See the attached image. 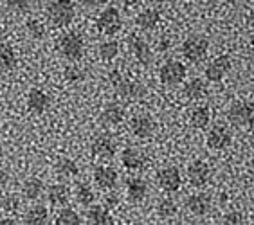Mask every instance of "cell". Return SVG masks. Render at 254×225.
Masks as SVG:
<instances>
[{
  "instance_id": "cell-12",
  "label": "cell",
  "mask_w": 254,
  "mask_h": 225,
  "mask_svg": "<svg viewBox=\"0 0 254 225\" xmlns=\"http://www.w3.org/2000/svg\"><path fill=\"white\" fill-rule=\"evenodd\" d=\"M184 207L193 216H205L213 207V198H211L209 193H204V191L191 193L184 202Z\"/></svg>"
},
{
  "instance_id": "cell-31",
  "label": "cell",
  "mask_w": 254,
  "mask_h": 225,
  "mask_svg": "<svg viewBox=\"0 0 254 225\" xmlns=\"http://www.w3.org/2000/svg\"><path fill=\"white\" fill-rule=\"evenodd\" d=\"M98 54L103 61H114L119 56V42L112 38L101 42L98 47Z\"/></svg>"
},
{
  "instance_id": "cell-30",
  "label": "cell",
  "mask_w": 254,
  "mask_h": 225,
  "mask_svg": "<svg viewBox=\"0 0 254 225\" xmlns=\"http://www.w3.org/2000/svg\"><path fill=\"white\" fill-rule=\"evenodd\" d=\"M155 211L159 218H162V220H171V218L179 213V206H177V202L173 200L171 196H162L161 200L157 202Z\"/></svg>"
},
{
  "instance_id": "cell-34",
  "label": "cell",
  "mask_w": 254,
  "mask_h": 225,
  "mask_svg": "<svg viewBox=\"0 0 254 225\" xmlns=\"http://www.w3.org/2000/svg\"><path fill=\"white\" fill-rule=\"evenodd\" d=\"M0 209L4 211V213H7V215H16L22 209V196L16 195V193L4 195V198L0 202Z\"/></svg>"
},
{
  "instance_id": "cell-36",
  "label": "cell",
  "mask_w": 254,
  "mask_h": 225,
  "mask_svg": "<svg viewBox=\"0 0 254 225\" xmlns=\"http://www.w3.org/2000/svg\"><path fill=\"white\" fill-rule=\"evenodd\" d=\"M64 76H65V81H68V83H76V81H81V79H83L85 72L79 65L72 63V65H67Z\"/></svg>"
},
{
  "instance_id": "cell-25",
  "label": "cell",
  "mask_w": 254,
  "mask_h": 225,
  "mask_svg": "<svg viewBox=\"0 0 254 225\" xmlns=\"http://www.w3.org/2000/svg\"><path fill=\"white\" fill-rule=\"evenodd\" d=\"M182 94H184V98L191 99V101L202 99V98H205V94H207V83L200 78H191V79H188L186 83H184V87H182Z\"/></svg>"
},
{
  "instance_id": "cell-38",
  "label": "cell",
  "mask_w": 254,
  "mask_h": 225,
  "mask_svg": "<svg viewBox=\"0 0 254 225\" xmlns=\"http://www.w3.org/2000/svg\"><path fill=\"white\" fill-rule=\"evenodd\" d=\"M103 206L107 207V209H114V207L119 206V196L116 195V193H112V191H108L107 195H105V204Z\"/></svg>"
},
{
  "instance_id": "cell-23",
  "label": "cell",
  "mask_w": 254,
  "mask_h": 225,
  "mask_svg": "<svg viewBox=\"0 0 254 225\" xmlns=\"http://www.w3.org/2000/svg\"><path fill=\"white\" fill-rule=\"evenodd\" d=\"M125 117H127V112L118 103H108L101 110V122L105 126H119Z\"/></svg>"
},
{
  "instance_id": "cell-40",
  "label": "cell",
  "mask_w": 254,
  "mask_h": 225,
  "mask_svg": "<svg viewBox=\"0 0 254 225\" xmlns=\"http://www.w3.org/2000/svg\"><path fill=\"white\" fill-rule=\"evenodd\" d=\"M27 5H29L27 2H7V7H15V9H18V11L25 9Z\"/></svg>"
},
{
  "instance_id": "cell-28",
  "label": "cell",
  "mask_w": 254,
  "mask_h": 225,
  "mask_svg": "<svg viewBox=\"0 0 254 225\" xmlns=\"http://www.w3.org/2000/svg\"><path fill=\"white\" fill-rule=\"evenodd\" d=\"M211 122V110L207 107H195L190 112V124L191 128H196V130H204V128L209 126Z\"/></svg>"
},
{
  "instance_id": "cell-26",
  "label": "cell",
  "mask_w": 254,
  "mask_h": 225,
  "mask_svg": "<svg viewBox=\"0 0 254 225\" xmlns=\"http://www.w3.org/2000/svg\"><path fill=\"white\" fill-rule=\"evenodd\" d=\"M44 191H45L44 182L40 180V178H36V176H29V178H25L24 184H22V198L34 202L44 195Z\"/></svg>"
},
{
  "instance_id": "cell-11",
  "label": "cell",
  "mask_w": 254,
  "mask_h": 225,
  "mask_svg": "<svg viewBox=\"0 0 254 225\" xmlns=\"http://www.w3.org/2000/svg\"><path fill=\"white\" fill-rule=\"evenodd\" d=\"M116 152H118V142L114 141L112 135H98L90 142V155L98 161L114 159Z\"/></svg>"
},
{
  "instance_id": "cell-17",
  "label": "cell",
  "mask_w": 254,
  "mask_h": 225,
  "mask_svg": "<svg viewBox=\"0 0 254 225\" xmlns=\"http://www.w3.org/2000/svg\"><path fill=\"white\" fill-rule=\"evenodd\" d=\"M25 105H27V108H29L33 113L42 115V113L49 108L51 98L44 88L33 87V88H29V92H27V96H25Z\"/></svg>"
},
{
  "instance_id": "cell-9",
  "label": "cell",
  "mask_w": 254,
  "mask_h": 225,
  "mask_svg": "<svg viewBox=\"0 0 254 225\" xmlns=\"http://www.w3.org/2000/svg\"><path fill=\"white\" fill-rule=\"evenodd\" d=\"M233 144V132L224 124H215L205 135V146L213 152H224Z\"/></svg>"
},
{
  "instance_id": "cell-16",
  "label": "cell",
  "mask_w": 254,
  "mask_h": 225,
  "mask_svg": "<svg viewBox=\"0 0 254 225\" xmlns=\"http://www.w3.org/2000/svg\"><path fill=\"white\" fill-rule=\"evenodd\" d=\"M121 164L127 168L128 171H141L144 169L148 164V157L146 153L139 150V148L128 146L123 150L121 153Z\"/></svg>"
},
{
  "instance_id": "cell-20",
  "label": "cell",
  "mask_w": 254,
  "mask_h": 225,
  "mask_svg": "<svg viewBox=\"0 0 254 225\" xmlns=\"http://www.w3.org/2000/svg\"><path fill=\"white\" fill-rule=\"evenodd\" d=\"M70 187L64 182H56L53 186H49L47 189V202H49L53 207H60V209H64L67 206L68 198H70Z\"/></svg>"
},
{
  "instance_id": "cell-24",
  "label": "cell",
  "mask_w": 254,
  "mask_h": 225,
  "mask_svg": "<svg viewBox=\"0 0 254 225\" xmlns=\"http://www.w3.org/2000/svg\"><path fill=\"white\" fill-rule=\"evenodd\" d=\"M49 209L42 204H34L24 213V225H49Z\"/></svg>"
},
{
  "instance_id": "cell-7",
  "label": "cell",
  "mask_w": 254,
  "mask_h": 225,
  "mask_svg": "<svg viewBox=\"0 0 254 225\" xmlns=\"http://www.w3.org/2000/svg\"><path fill=\"white\" fill-rule=\"evenodd\" d=\"M188 76L186 65L179 59H168L159 67V81L162 85H181Z\"/></svg>"
},
{
  "instance_id": "cell-10",
  "label": "cell",
  "mask_w": 254,
  "mask_h": 225,
  "mask_svg": "<svg viewBox=\"0 0 254 225\" xmlns=\"http://www.w3.org/2000/svg\"><path fill=\"white\" fill-rule=\"evenodd\" d=\"M233 69V61L227 54H220V56H216L213 58L207 63L204 70V76H205V81H209V83H220L222 79L229 74V70Z\"/></svg>"
},
{
  "instance_id": "cell-21",
  "label": "cell",
  "mask_w": 254,
  "mask_h": 225,
  "mask_svg": "<svg viewBox=\"0 0 254 225\" xmlns=\"http://www.w3.org/2000/svg\"><path fill=\"white\" fill-rule=\"evenodd\" d=\"M159 24H161V11L157 7H144L135 16V25L142 31H153Z\"/></svg>"
},
{
  "instance_id": "cell-41",
  "label": "cell",
  "mask_w": 254,
  "mask_h": 225,
  "mask_svg": "<svg viewBox=\"0 0 254 225\" xmlns=\"http://www.w3.org/2000/svg\"><path fill=\"white\" fill-rule=\"evenodd\" d=\"M0 225H18V224H16V220L11 218V216H2V218H0Z\"/></svg>"
},
{
  "instance_id": "cell-33",
  "label": "cell",
  "mask_w": 254,
  "mask_h": 225,
  "mask_svg": "<svg viewBox=\"0 0 254 225\" xmlns=\"http://www.w3.org/2000/svg\"><path fill=\"white\" fill-rule=\"evenodd\" d=\"M54 225H81V216L70 207H64L54 218Z\"/></svg>"
},
{
  "instance_id": "cell-27",
  "label": "cell",
  "mask_w": 254,
  "mask_h": 225,
  "mask_svg": "<svg viewBox=\"0 0 254 225\" xmlns=\"http://www.w3.org/2000/svg\"><path fill=\"white\" fill-rule=\"evenodd\" d=\"M54 171L60 178H76L79 175V166L78 162L74 161V159H68V157H64V159H60L56 162V166H54Z\"/></svg>"
},
{
  "instance_id": "cell-43",
  "label": "cell",
  "mask_w": 254,
  "mask_h": 225,
  "mask_svg": "<svg viewBox=\"0 0 254 225\" xmlns=\"http://www.w3.org/2000/svg\"><path fill=\"white\" fill-rule=\"evenodd\" d=\"M251 225H254V216H253V220H251Z\"/></svg>"
},
{
  "instance_id": "cell-35",
  "label": "cell",
  "mask_w": 254,
  "mask_h": 225,
  "mask_svg": "<svg viewBox=\"0 0 254 225\" xmlns=\"http://www.w3.org/2000/svg\"><path fill=\"white\" fill-rule=\"evenodd\" d=\"M25 29H27L31 38H34V40H44L45 35H47V27H45V24L42 22V20H36V18L27 20Z\"/></svg>"
},
{
  "instance_id": "cell-15",
  "label": "cell",
  "mask_w": 254,
  "mask_h": 225,
  "mask_svg": "<svg viewBox=\"0 0 254 225\" xmlns=\"http://www.w3.org/2000/svg\"><path fill=\"white\" fill-rule=\"evenodd\" d=\"M130 126V132H132L133 137L137 139H150L155 133V122L150 115L146 113H139V115H133L128 122Z\"/></svg>"
},
{
  "instance_id": "cell-1",
  "label": "cell",
  "mask_w": 254,
  "mask_h": 225,
  "mask_svg": "<svg viewBox=\"0 0 254 225\" xmlns=\"http://www.w3.org/2000/svg\"><path fill=\"white\" fill-rule=\"evenodd\" d=\"M60 56L67 61H78L85 53V38L79 31H65L56 42Z\"/></svg>"
},
{
  "instance_id": "cell-3",
  "label": "cell",
  "mask_w": 254,
  "mask_h": 225,
  "mask_svg": "<svg viewBox=\"0 0 254 225\" xmlns=\"http://www.w3.org/2000/svg\"><path fill=\"white\" fill-rule=\"evenodd\" d=\"M108 79H110V83L114 85L116 92L119 94L121 99L133 101V99H139L144 96V87H142L139 81L125 78L121 74V70H112V72L108 74Z\"/></svg>"
},
{
  "instance_id": "cell-19",
  "label": "cell",
  "mask_w": 254,
  "mask_h": 225,
  "mask_svg": "<svg viewBox=\"0 0 254 225\" xmlns=\"http://www.w3.org/2000/svg\"><path fill=\"white\" fill-rule=\"evenodd\" d=\"M148 182L144 178H139V176H132L127 180V198L132 204H141V202L146 200L148 196Z\"/></svg>"
},
{
  "instance_id": "cell-14",
  "label": "cell",
  "mask_w": 254,
  "mask_h": 225,
  "mask_svg": "<svg viewBox=\"0 0 254 225\" xmlns=\"http://www.w3.org/2000/svg\"><path fill=\"white\" fill-rule=\"evenodd\" d=\"M92 180L99 189L108 193V191H112L114 187L118 186L119 173L112 166H98L92 173Z\"/></svg>"
},
{
  "instance_id": "cell-2",
  "label": "cell",
  "mask_w": 254,
  "mask_h": 225,
  "mask_svg": "<svg viewBox=\"0 0 254 225\" xmlns=\"http://www.w3.org/2000/svg\"><path fill=\"white\" fill-rule=\"evenodd\" d=\"M181 54L190 63H202L209 54V40L202 35H190L182 42Z\"/></svg>"
},
{
  "instance_id": "cell-4",
  "label": "cell",
  "mask_w": 254,
  "mask_h": 225,
  "mask_svg": "<svg viewBox=\"0 0 254 225\" xmlns=\"http://www.w3.org/2000/svg\"><path fill=\"white\" fill-rule=\"evenodd\" d=\"M227 121L240 130L251 128L254 124V105L249 101H235L227 108Z\"/></svg>"
},
{
  "instance_id": "cell-29",
  "label": "cell",
  "mask_w": 254,
  "mask_h": 225,
  "mask_svg": "<svg viewBox=\"0 0 254 225\" xmlns=\"http://www.w3.org/2000/svg\"><path fill=\"white\" fill-rule=\"evenodd\" d=\"M72 195H74V200L78 202L79 206H83V207L94 206V202H96V191L88 186V184H83V182L76 184Z\"/></svg>"
},
{
  "instance_id": "cell-6",
  "label": "cell",
  "mask_w": 254,
  "mask_h": 225,
  "mask_svg": "<svg viewBox=\"0 0 254 225\" xmlns=\"http://www.w3.org/2000/svg\"><path fill=\"white\" fill-rule=\"evenodd\" d=\"M47 18L54 27H67L74 22V16H76V9H74V4L70 2H62V0H54L49 2L47 7Z\"/></svg>"
},
{
  "instance_id": "cell-42",
  "label": "cell",
  "mask_w": 254,
  "mask_h": 225,
  "mask_svg": "<svg viewBox=\"0 0 254 225\" xmlns=\"http://www.w3.org/2000/svg\"><path fill=\"white\" fill-rule=\"evenodd\" d=\"M168 225H191L190 222H186V220H182V218H177V220H171Z\"/></svg>"
},
{
  "instance_id": "cell-22",
  "label": "cell",
  "mask_w": 254,
  "mask_h": 225,
  "mask_svg": "<svg viewBox=\"0 0 254 225\" xmlns=\"http://www.w3.org/2000/svg\"><path fill=\"white\" fill-rule=\"evenodd\" d=\"M85 222H87V225H116L112 213L105 206L88 207L87 215H85Z\"/></svg>"
},
{
  "instance_id": "cell-39",
  "label": "cell",
  "mask_w": 254,
  "mask_h": 225,
  "mask_svg": "<svg viewBox=\"0 0 254 225\" xmlns=\"http://www.w3.org/2000/svg\"><path fill=\"white\" fill-rule=\"evenodd\" d=\"M7 182H9V175L0 168V191L4 189L5 186H7Z\"/></svg>"
},
{
  "instance_id": "cell-37",
  "label": "cell",
  "mask_w": 254,
  "mask_h": 225,
  "mask_svg": "<svg viewBox=\"0 0 254 225\" xmlns=\"http://www.w3.org/2000/svg\"><path fill=\"white\" fill-rule=\"evenodd\" d=\"M244 224H245V218L240 211H229L222 218V225H244Z\"/></svg>"
},
{
  "instance_id": "cell-13",
  "label": "cell",
  "mask_w": 254,
  "mask_h": 225,
  "mask_svg": "<svg viewBox=\"0 0 254 225\" xmlns=\"http://www.w3.org/2000/svg\"><path fill=\"white\" fill-rule=\"evenodd\" d=\"M186 176L193 187H204L211 178V168L205 161H193L188 164Z\"/></svg>"
},
{
  "instance_id": "cell-8",
  "label": "cell",
  "mask_w": 254,
  "mask_h": 225,
  "mask_svg": "<svg viewBox=\"0 0 254 225\" xmlns=\"http://www.w3.org/2000/svg\"><path fill=\"white\" fill-rule=\"evenodd\" d=\"M155 180H157L159 189L164 191V193H168V195L177 193L182 186V175H181V171H179V168L177 166L161 168L155 175Z\"/></svg>"
},
{
  "instance_id": "cell-5",
  "label": "cell",
  "mask_w": 254,
  "mask_h": 225,
  "mask_svg": "<svg viewBox=\"0 0 254 225\" xmlns=\"http://www.w3.org/2000/svg\"><path fill=\"white\" fill-rule=\"evenodd\" d=\"M96 29L105 36H114L118 35L123 29V16L121 11L114 5H108L105 9L99 11L98 18H96Z\"/></svg>"
},
{
  "instance_id": "cell-44",
  "label": "cell",
  "mask_w": 254,
  "mask_h": 225,
  "mask_svg": "<svg viewBox=\"0 0 254 225\" xmlns=\"http://www.w3.org/2000/svg\"><path fill=\"white\" fill-rule=\"evenodd\" d=\"M148 225H157V224H148Z\"/></svg>"
},
{
  "instance_id": "cell-18",
  "label": "cell",
  "mask_w": 254,
  "mask_h": 225,
  "mask_svg": "<svg viewBox=\"0 0 254 225\" xmlns=\"http://www.w3.org/2000/svg\"><path fill=\"white\" fill-rule=\"evenodd\" d=\"M128 47H130V53L139 63L150 65L153 61V51L146 40L139 38V36H132L128 40Z\"/></svg>"
},
{
  "instance_id": "cell-32",
  "label": "cell",
  "mask_w": 254,
  "mask_h": 225,
  "mask_svg": "<svg viewBox=\"0 0 254 225\" xmlns=\"http://www.w3.org/2000/svg\"><path fill=\"white\" fill-rule=\"evenodd\" d=\"M16 67V53L7 44H0V70H13Z\"/></svg>"
}]
</instances>
